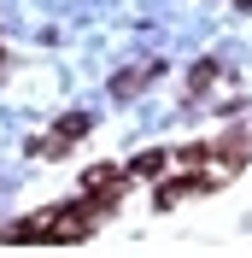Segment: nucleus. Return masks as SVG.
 Listing matches in <instances>:
<instances>
[{
  "label": "nucleus",
  "instance_id": "1",
  "mask_svg": "<svg viewBox=\"0 0 252 258\" xmlns=\"http://www.w3.org/2000/svg\"><path fill=\"white\" fill-rule=\"evenodd\" d=\"M240 6H252V0H240Z\"/></svg>",
  "mask_w": 252,
  "mask_h": 258
}]
</instances>
